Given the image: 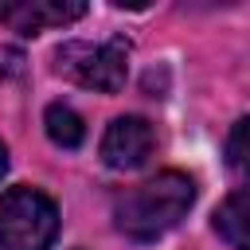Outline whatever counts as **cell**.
<instances>
[{
  "instance_id": "4",
  "label": "cell",
  "mask_w": 250,
  "mask_h": 250,
  "mask_svg": "<svg viewBox=\"0 0 250 250\" xmlns=\"http://www.w3.org/2000/svg\"><path fill=\"white\" fill-rule=\"evenodd\" d=\"M152 145H156V137L145 117H117V121H109V129L102 137V160L109 168L129 172L152 156Z\"/></svg>"
},
{
  "instance_id": "2",
  "label": "cell",
  "mask_w": 250,
  "mask_h": 250,
  "mask_svg": "<svg viewBox=\"0 0 250 250\" xmlns=\"http://www.w3.org/2000/svg\"><path fill=\"white\" fill-rule=\"evenodd\" d=\"M59 234V207L35 188L0 195V250H47Z\"/></svg>"
},
{
  "instance_id": "3",
  "label": "cell",
  "mask_w": 250,
  "mask_h": 250,
  "mask_svg": "<svg viewBox=\"0 0 250 250\" xmlns=\"http://www.w3.org/2000/svg\"><path fill=\"white\" fill-rule=\"evenodd\" d=\"M55 70L66 74L70 82L86 86V90H102V94H117L125 86V70H129V47L121 39L109 43H62L55 51Z\"/></svg>"
},
{
  "instance_id": "6",
  "label": "cell",
  "mask_w": 250,
  "mask_h": 250,
  "mask_svg": "<svg viewBox=\"0 0 250 250\" xmlns=\"http://www.w3.org/2000/svg\"><path fill=\"white\" fill-rule=\"evenodd\" d=\"M215 230L230 242V250H250V219H246V188L230 191L215 211Z\"/></svg>"
},
{
  "instance_id": "1",
  "label": "cell",
  "mask_w": 250,
  "mask_h": 250,
  "mask_svg": "<svg viewBox=\"0 0 250 250\" xmlns=\"http://www.w3.org/2000/svg\"><path fill=\"white\" fill-rule=\"evenodd\" d=\"M191 199H195V184L184 172H160V176L121 191L113 203V219L129 238L148 242V238L164 234L168 227H176L188 215Z\"/></svg>"
},
{
  "instance_id": "5",
  "label": "cell",
  "mask_w": 250,
  "mask_h": 250,
  "mask_svg": "<svg viewBox=\"0 0 250 250\" xmlns=\"http://www.w3.org/2000/svg\"><path fill=\"white\" fill-rule=\"evenodd\" d=\"M82 16H86V4H78V0H8V4H0V20L23 35H39L47 27H66Z\"/></svg>"
},
{
  "instance_id": "9",
  "label": "cell",
  "mask_w": 250,
  "mask_h": 250,
  "mask_svg": "<svg viewBox=\"0 0 250 250\" xmlns=\"http://www.w3.org/2000/svg\"><path fill=\"white\" fill-rule=\"evenodd\" d=\"M4 168H8V148L0 145V176H4Z\"/></svg>"
},
{
  "instance_id": "8",
  "label": "cell",
  "mask_w": 250,
  "mask_h": 250,
  "mask_svg": "<svg viewBox=\"0 0 250 250\" xmlns=\"http://www.w3.org/2000/svg\"><path fill=\"white\" fill-rule=\"evenodd\" d=\"M246 117L234 125V133H230V141H227V160H230V168H242L246 164Z\"/></svg>"
},
{
  "instance_id": "7",
  "label": "cell",
  "mask_w": 250,
  "mask_h": 250,
  "mask_svg": "<svg viewBox=\"0 0 250 250\" xmlns=\"http://www.w3.org/2000/svg\"><path fill=\"white\" fill-rule=\"evenodd\" d=\"M43 125H47V137H51L59 148H78V145L86 141V125H82V117H78L70 105H62V102L47 105Z\"/></svg>"
}]
</instances>
